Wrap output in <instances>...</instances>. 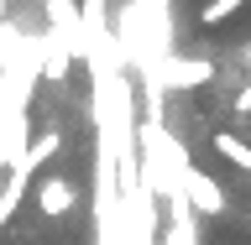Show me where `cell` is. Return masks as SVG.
Instances as JSON below:
<instances>
[{"instance_id": "cell-1", "label": "cell", "mask_w": 251, "mask_h": 245, "mask_svg": "<svg viewBox=\"0 0 251 245\" xmlns=\"http://www.w3.org/2000/svg\"><path fill=\"white\" fill-rule=\"evenodd\" d=\"M178 193H183V203L194 209V214H225V203H230V199H225V188H220L215 178H204L194 162L178 167Z\"/></svg>"}, {"instance_id": "cell-2", "label": "cell", "mask_w": 251, "mask_h": 245, "mask_svg": "<svg viewBox=\"0 0 251 245\" xmlns=\"http://www.w3.org/2000/svg\"><path fill=\"white\" fill-rule=\"evenodd\" d=\"M74 203H78V188H74V178H37V209H42L47 219L74 214Z\"/></svg>"}, {"instance_id": "cell-3", "label": "cell", "mask_w": 251, "mask_h": 245, "mask_svg": "<svg viewBox=\"0 0 251 245\" xmlns=\"http://www.w3.org/2000/svg\"><path fill=\"white\" fill-rule=\"evenodd\" d=\"M58 152H63V131H42V136H31V146H26V156H21V162L37 172L42 162H52Z\"/></svg>"}, {"instance_id": "cell-4", "label": "cell", "mask_w": 251, "mask_h": 245, "mask_svg": "<svg viewBox=\"0 0 251 245\" xmlns=\"http://www.w3.org/2000/svg\"><path fill=\"white\" fill-rule=\"evenodd\" d=\"M215 156H225L230 167L251 172V146H246L241 136H230V131H215Z\"/></svg>"}, {"instance_id": "cell-5", "label": "cell", "mask_w": 251, "mask_h": 245, "mask_svg": "<svg viewBox=\"0 0 251 245\" xmlns=\"http://www.w3.org/2000/svg\"><path fill=\"white\" fill-rule=\"evenodd\" d=\"M204 78H209V63H168L162 84H168V89H194V84H204Z\"/></svg>"}, {"instance_id": "cell-6", "label": "cell", "mask_w": 251, "mask_h": 245, "mask_svg": "<svg viewBox=\"0 0 251 245\" xmlns=\"http://www.w3.org/2000/svg\"><path fill=\"white\" fill-rule=\"evenodd\" d=\"M21 47H26V42L16 37V26H11V21H0V78H5V73L16 68V58H21Z\"/></svg>"}, {"instance_id": "cell-7", "label": "cell", "mask_w": 251, "mask_h": 245, "mask_svg": "<svg viewBox=\"0 0 251 245\" xmlns=\"http://www.w3.org/2000/svg\"><path fill=\"white\" fill-rule=\"evenodd\" d=\"M241 5H246V0H209V5L199 11V21H204V26H215V21H225V16H235Z\"/></svg>"}]
</instances>
